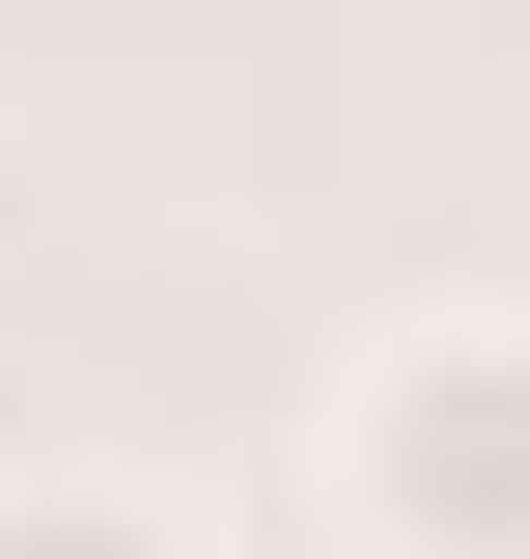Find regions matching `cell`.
Returning a JSON list of instances; mask_svg holds the SVG:
<instances>
[{
	"label": "cell",
	"mask_w": 530,
	"mask_h": 559,
	"mask_svg": "<svg viewBox=\"0 0 530 559\" xmlns=\"http://www.w3.org/2000/svg\"><path fill=\"white\" fill-rule=\"evenodd\" d=\"M308 476L363 559H530V308H392L335 364Z\"/></svg>",
	"instance_id": "1"
},
{
	"label": "cell",
	"mask_w": 530,
	"mask_h": 559,
	"mask_svg": "<svg viewBox=\"0 0 530 559\" xmlns=\"http://www.w3.org/2000/svg\"><path fill=\"white\" fill-rule=\"evenodd\" d=\"M0 559H196L140 476H0Z\"/></svg>",
	"instance_id": "2"
}]
</instances>
